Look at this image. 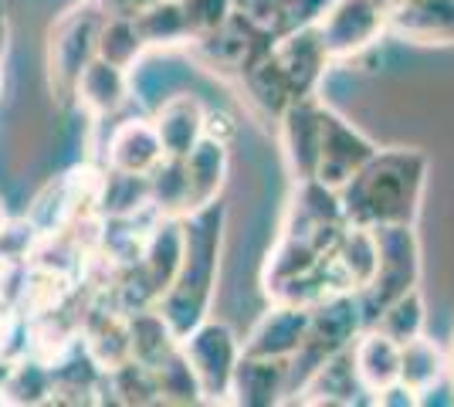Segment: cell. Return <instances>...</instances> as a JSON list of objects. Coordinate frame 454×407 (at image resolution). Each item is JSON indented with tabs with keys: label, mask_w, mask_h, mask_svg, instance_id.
Instances as JSON below:
<instances>
[{
	"label": "cell",
	"mask_w": 454,
	"mask_h": 407,
	"mask_svg": "<svg viewBox=\"0 0 454 407\" xmlns=\"http://www.w3.org/2000/svg\"><path fill=\"white\" fill-rule=\"evenodd\" d=\"M427 187V156L420 150H377L360 174L340 191L342 214L349 224H414Z\"/></svg>",
	"instance_id": "obj_1"
},
{
	"label": "cell",
	"mask_w": 454,
	"mask_h": 407,
	"mask_svg": "<svg viewBox=\"0 0 454 407\" xmlns=\"http://www.w3.org/2000/svg\"><path fill=\"white\" fill-rule=\"evenodd\" d=\"M224 221L227 211L221 200L184 217V262L170 292L156 302V309L163 312V319L170 323L176 336H187L197 323H204L210 316V299H214L217 269H221Z\"/></svg>",
	"instance_id": "obj_2"
},
{
	"label": "cell",
	"mask_w": 454,
	"mask_h": 407,
	"mask_svg": "<svg viewBox=\"0 0 454 407\" xmlns=\"http://www.w3.org/2000/svg\"><path fill=\"white\" fill-rule=\"evenodd\" d=\"M106 24V7L98 0L72 4L48 31V89L61 106H75L82 72L98 59V31Z\"/></svg>",
	"instance_id": "obj_3"
},
{
	"label": "cell",
	"mask_w": 454,
	"mask_h": 407,
	"mask_svg": "<svg viewBox=\"0 0 454 407\" xmlns=\"http://www.w3.org/2000/svg\"><path fill=\"white\" fill-rule=\"evenodd\" d=\"M366 330L360 299L356 292H336L325 295L309 309V333L299 353L288 360V401H295V394L309 384V377L340 349H349L356 343V336Z\"/></svg>",
	"instance_id": "obj_4"
},
{
	"label": "cell",
	"mask_w": 454,
	"mask_h": 407,
	"mask_svg": "<svg viewBox=\"0 0 454 407\" xmlns=\"http://www.w3.org/2000/svg\"><path fill=\"white\" fill-rule=\"evenodd\" d=\"M380 248V265L373 282L363 292H356L366 326L387 309L394 299L407 295L420 282V241H417L414 224H380L373 228Z\"/></svg>",
	"instance_id": "obj_5"
},
{
	"label": "cell",
	"mask_w": 454,
	"mask_h": 407,
	"mask_svg": "<svg viewBox=\"0 0 454 407\" xmlns=\"http://www.w3.org/2000/svg\"><path fill=\"white\" fill-rule=\"evenodd\" d=\"M180 349L187 356L190 370L197 377V387L204 404H227L231 397V380H234V367L241 360V340L227 323L217 319H204L197 323L187 336H180Z\"/></svg>",
	"instance_id": "obj_6"
},
{
	"label": "cell",
	"mask_w": 454,
	"mask_h": 407,
	"mask_svg": "<svg viewBox=\"0 0 454 407\" xmlns=\"http://www.w3.org/2000/svg\"><path fill=\"white\" fill-rule=\"evenodd\" d=\"M316 27L329 59L349 61L387 35V11L377 0H333L316 18Z\"/></svg>",
	"instance_id": "obj_7"
},
{
	"label": "cell",
	"mask_w": 454,
	"mask_h": 407,
	"mask_svg": "<svg viewBox=\"0 0 454 407\" xmlns=\"http://www.w3.org/2000/svg\"><path fill=\"white\" fill-rule=\"evenodd\" d=\"M271 59H275L278 72L288 82V89H292L295 98L316 96L325 68L333 65V59H329V51H325V44L319 38L316 20L282 31L275 38V44H271Z\"/></svg>",
	"instance_id": "obj_8"
},
{
	"label": "cell",
	"mask_w": 454,
	"mask_h": 407,
	"mask_svg": "<svg viewBox=\"0 0 454 407\" xmlns=\"http://www.w3.org/2000/svg\"><path fill=\"white\" fill-rule=\"evenodd\" d=\"M377 153V146L360 133L353 129L340 113H333L325 106L322 113V143H319V167H316V180L333 187V191H342L353 176L360 174V167Z\"/></svg>",
	"instance_id": "obj_9"
},
{
	"label": "cell",
	"mask_w": 454,
	"mask_h": 407,
	"mask_svg": "<svg viewBox=\"0 0 454 407\" xmlns=\"http://www.w3.org/2000/svg\"><path fill=\"white\" fill-rule=\"evenodd\" d=\"M322 113L325 102L316 96L295 98L278 122V143H282V156L288 174L295 180H316V167H319V143H322Z\"/></svg>",
	"instance_id": "obj_10"
},
{
	"label": "cell",
	"mask_w": 454,
	"mask_h": 407,
	"mask_svg": "<svg viewBox=\"0 0 454 407\" xmlns=\"http://www.w3.org/2000/svg\"><path fill=\"white\" fill-rule=\"evenodd\" d=\"M163 156L167 153H163V143H160L150 116L115 122L106 136V146H102V163L109 170H122V174L136 176H150Z\"/></svg>",
	"instance_id": "obj_11"
},
{
	"label": "cell",
	"mask_w": 454,
	"mask_h": 407,
	"mask_svg": "<svg viewBox=\"0 0 454 407\" xmlns=\"http://www.w3.org/2000/svg\"><path fill=\"white\" fill-rule=\"evenodd\" d=\"M387 35L417 48H451L454 0H407L387 14Z\"/></svg>",
	"instance_id": "obj_12"
},
{
	"label": "cell",
	"mask_w": 454,
	"mask_h": 407,
	"mask_svg": "<svg viewBox=\"0 0 454 407\" xmlns=\"http://www.w3.org/2000/svg\"><path fill=\"white\" fill-rule=\"evenodd\" d=\"M309 333V306H292V302H271L268 312L254 323L241 343L251 356H268V360H292Z\"/></svg>",
	"instance_id": "obj_13"
},
{
	"label": "cell",
	"mask_w": 454,
	"mask_h": 407,
	"mask_svg": "<svg viewBox=\"0 0 454 407\" xmlns=\"http://www.w3.org/2000/svg\"><path fill=\"white\" fill-rule=\"evenodd\" d=\"M150 119L163 143V153L176 160H184L207 136V109L190 92H173L170 98H163L150 113Z\"/></svg>",
	"instance_id": "obj_14"
},
{
	"label": "cell",
	"mask_w": 454,
	"mask_h": 407,
	"mask_svg": "<svg viewBox=\"0 0 454 407\" xmlns=\"http://www.w3.org/2000/svg\"><path fill=\"white\" fill-rule=\"evenodd\" d=\"M285 401H288V360H268V356L241 353V360L234 367L227 404L275 407Z\"/></svg>",
	"instance_id": "obj_15"
},
{
	"label": "cell",
	"mask_w": 454,
	"mask_h": 407,
	"mask_svg": "<svg viewBox=\"0 0 454 407\" xmlns=\"http://www.w3.org/2000/svg\"><path fill=\"white\" fill-rule=\"evenodd\" d=\"M133 98V85H129V72L119 68L113 61L95 59L75 89V106L92 119V122H109V119Z\"/></svg>",
	"instance_id": "obj_16"
},
{
	"label": "cell",
	"mask_w": 454,
	"mask_h": 407,
	"mask_svg": "<svg viewBox=\"0 0 454 407\" xmlns=\"http://www.w3.org/2000/svg\"><path fill=\"white\" fill-rule=\"evenodd\" d=\"M184 170H187V214L221 200V191H224L227 180V143L214 139V136H204L184 156Z\"/></svg>",
	"instance_id": "obj_17"
},
{
	"label": "cell",
	"mask_w": 454,
	"mask_h": 407,
	"mask_svg": "<svg viewBox=\"0 0 454 407\" xmlns=\"http://www.w3.org/2000/svg\"><path fill=\"white\" fill-rule=\"evenodd\" d=\"M333 269L340 275L342 289L346 292H363L380 265V248H377V234L373 228H360V224H346L333 245Z\"/></svg>",
	"instance_id": "obj_18"
},
{
	"label": "cell",
	"mask_w": 454,
	"mask_h": 407,
	"mask_svg": "<svg viewBox=\"0 0 454 407\" xmlns=\"http://www.w3.org/2000/svg\"><path fill=\"white\" fill-rule=\"evenodd\" d=\"M353 367H356L363 390L373 401V394L400 380V343L366 326L353 343Z\"/></svg>",
	"instance_id": "obj_19"
},
{
	"label": "cell",
	"mask_w": 454,
	"mask_h": 407,
	"mask_svg": "<svg viewBox=\"0 0 454 407\" xmlns=\"http://www.w3.org/2000/svg\"><path fill=\"white\" fill-rule=\"evenodd\" d=\"M82 340L102 370H115L126 360H133L129 323L122 309H89L82 316Z\"/></svg>",
	"instance_id": "obj_20"
},
{
	"label": "cell",
	"mask_w": 454,
	"mask_h": 407,
	"mask_svg": "<svg viewBox=\"0 0 454 407\" xmlns=\"http://www.w3.org/2000/svg\"><path fill=\"white\" fill-rule=\"evenodd\" d=\"M360 394H366L356 377V367H353V347L340 349L336 356H329L305 384L295 401L302 404H356Z\"/></svg>",
	"instance_id": "obj_21"
},
{
	"label": "cell",
	"mask_w": 454,
	"mask_h": 407,
	"mask_svg": "<svg viewBox=\"0 0 454 407\" xmlns=\"http://www.w3.org/2000/svg\"><path fill=\"white\" fill-rule=\"evenodd\" d=\"M139 38L146 44V51H173V48H187L190 44V24L184 14V0H156L150 7H143L133 14Z\"/></svg>",
	"instance_id": "obj_22"
},
{
	"label": "cell",
	"mask_w": 454,
	"mask_h": 407,
	"mask_svg": "<svg viewBox=\"0 0 454 407\" xmlns=\"http://www.w3.org/2000/svg\"><path fill=\"white\" fill-rule=\"evenodd\" d=\"M126 323H129V349H133V360L156 367L163 356H170L173 349L180 347V336L173 333V326L163 319V312L156 309H136L126 312Z\"/></svg>",
	"instance_id": "obj_23"
},
{
	"label": "cell",
	"mask_w": 454,
	"mask_h": 407,
	"mask_svg": "<svg viewBox=\"0 0 454 407\" xmlns=\"http://www.w3.org/2000/svg\"><path fill=\"white\" fill-rule=\"evenodd\" d=\"M55 394L51 384V370L44 356H20L7 373V384L0 390V404H18V407H38L48 404Z\"/></svg>",
	"instance_id": "obj_24"
},
{
	"label": "cell",
	"mask_w": 454,
	"mask_h": 407,
	"mask_svg": "<svg viewBox=\"0 0 454 407\" xmlns=\"http://www.w3.org/2000/svg\"><path fill=\"white\" fill-rule=\"evenodd\" d=\"M444 373H448V349L434 343L427 333L400 343V384H407L414 394L431 387Z\"/></svg>",
	"instance_id": "obj_25"
},
{
	"label": "cell",
	"mask_w": 454,
	"mask_h": 407,
	"mask_svg": "<svg viewBox=\"0 0 454 407\" xmlns=\"http://www.w3.org/2000/svg\"><path fill=\"white\" fill-rule=\"evenodd\" d=\"M146 180H150V207L160 217H184L187 214V170H184V160L163 156Z\"/></svg>",
	"instance_id": "obj_26"
},
{
	"label": "cell",
	"mask_w": 454,
	"mask_h": 407,
	"mask_svg": "<svg viewBox=\"0 0 454 407\" xmlns=\"http://www.w3.org/2000/svg\"><path fill=\"white\" fill-rule=\"evenodd\" d=\"M143 55H146V44L139 38L136 20L129 14H106V24L98 31V59L129 72Z\"/></svg>",
	"instance_id": "obj_27"
},
{
	"label": "cell",
	"mask_w": 454,
	"mask_h": 407,
	"mask_svg": "<svg viewBox=\"0 0 454 407\" xmlns=\"http://www.w3.org/2000/svg\"><path fill=\"white\" fill-rule=\"evenodd\" d=\"M153 377H156V390H160V404H204L197 377L180 347L153 367Z\"/></svg>",
	"instance_id": "obj_28"
},
{
	"label": "cell",
	"mask_w": 454,
	"mask_h": 407,
	"mask_svg": "<svg viewBox=\"0 0 454 407\" xmlns=\"http://www.w3.org/2000/svg\"><path fill=\"white\" fill-rule=\"evenodd\" d=\"M424 323H427V312H424L420 289H411L407 295L394 299L387 309H380V316L370 326L380 330L383 336H390V340H397V343H407V340L424 333Z\"/></svg>",
	"instance_id": "obj_29"
},
{
	"label": "cell",
	"mask_w": 454,
	"mask_h": 407,
	"mask_svg": "<svg viewBox=\"0 0 454 407\" xmlns=\"http://www.w3.org/2000/svg\"><path fill=\"white\" fill-rule=\"evenodd\" d=\"M41 245V231L31 224V217H18V221H4L0 228V258L7 265L14 262H31Z\"/></svg>",
	"instance_id": "obj_30"
},
{
	"label": "cell",
	"mask_w": 454,
	"mask_h": 407,
	"mask_svg": "<svg viewBox=\"0 0 454 407\" xmlns=\"http://www.w3.org/2000/svg\"><path fill=\"white\" fill-rule=\"evenodd\" d=\"M184 14H187L190 44H193L197 38H207L217 27H224L234 7H231V0H184Z\"/></svg>",
	"instance_id": "obj_31"
},
{
	"label": "cell",
	"mask_w": 454,
	"mask_h": 407,
	"mask_svg": "<svg viewBox=\"0 0 454 407\" xmlns=\"http://www.w3.org/2000/svg\"><path fill=\"white\" fill-rule=\"evenodd\" d=\"M231 7L234 14H241L271 35L288 31V0H231Z\"/></svg>",
	"instance_id": "obj_32"
},
{
	"label": "cell",
	"mask_w": 454,
	"mask_h": 407,
	"mask_svg": "<svg viewBox=\"0 0 454 407\" xmlns=\"http://www.w3.org/2000/svg\"><path fill=\"white\" fill-rule=\"evenodd\" d=\"M373 404L380 407H417V394L407 384H390V387H383L380 394H373Z\"/></svg>",
	"instance_id": "obj_33"
},
{
	"label": "cell",
	"mask_w": 454,
	"mask_h": 407,
	"mask_svg": "<svg viewBox=\"0 0 454 407\" xmlns=\"http://www.w3.org/2000/svg\"><path fill=\"white\" fill-rule=\"evenodd\" d=\"M102 7H106V14H139L143 7H150V4H156V0H98Z\"/></svg>",
	"instance_id": "obj_34"
},
{
	"label": "cell",
	"mask_w": 454,
	"mask_h": 407,
	"mask_svg": "<svg viewBox=\"0 0 454 407\" xmlns=\"http://www.w3.org/2000/svg\"><path fill=\"white\" fill-rule=\"evenodd\" d=\"M7 51H11V18H7V11L0 7V65L7 59Z\"/></svg>",
	"instance_id": "obj_35"
},
{
	"label": "cell",
	"mask_w": 454,
	"mask_h": 407,
	"mask_svg": "<svg viewBox=\"0 0 454 407\" xmlns=\"http://www.w3.org/2000/svg\"><path fill=\"white\" fill-rule=\"evenodd\" d=\"M11 367H14V360L0 356V390H4V384H7V373H11Z\"/></svg>",
	"instance_id": "obj_36"
},
{
	"label": "cell",
	"mask_w": 454,
	"mask_h": 407,
	"mask_svg": "<svg viewBox=\"0 0 454 407\" xmlns=\"http://www.w3.org/2000/svg\"><path fill=\"white\" fill-rule=\"evenodd\" d=\"M377 4L383 7V11H387V14H390L394 7H400V4H407V0H377Z\"/></svg>",
	"instance_id": "obj_37"
},
{
	"label": "cell",
	"mask_w": 454,
	"mask_h": 407,
	"mask_svg": "<svg viewBox=\"0 0 454 407\" xmlns=\"http://www.w3.org/2000/svg\"><path fill=\"white\" fill-rule=\"evenodd\" d=\"M448 373H451L454 380V340H451V349H448Z\"/></svg>",
	"instance_id": "obj_38"
},
{
	"label": "cell",
	"mask_w": 454,
	"mask_h": 407,
	"mask_svg": "<svg viewBox=\"0 0 454 407\" xmlns=\"http://www.w3.org/2000/svg\"><path fill=\"white\" fill-rule=\"evenodd\" d=\"M4 221H7V217H4V214H0V228H4Z\"/></svg>",
	"instance_id": "obj_39"
},
{
	"label": "cell",
	"mask_w": 454,
	"mask_h": 407,
	"mask_svg": "<svg viewBox=\"0 0 454 407\" xmlns=\"http://www.w3.org/2000/svg\"><path fill=\"white\" fill-rule=\"evenodd\" d=\"M0 89H4V72H0Z\"/></svg>",
	"instance_id": "obj_40"
},
{
	"label": "cell",
	"mask_w": 454,
	"mask_h": 407,
	"mask_svg": "<svg viewBox=\"0 0 454 407\" xmlns=\"http://www.w3.org/2000/svg\"><path fill=\"white\" fill-rule=\"evenodd\" d=\"M0 271H4V258H0Z\"/></svg>",
	"instance_id": "obj_41"
}]
</instances>
